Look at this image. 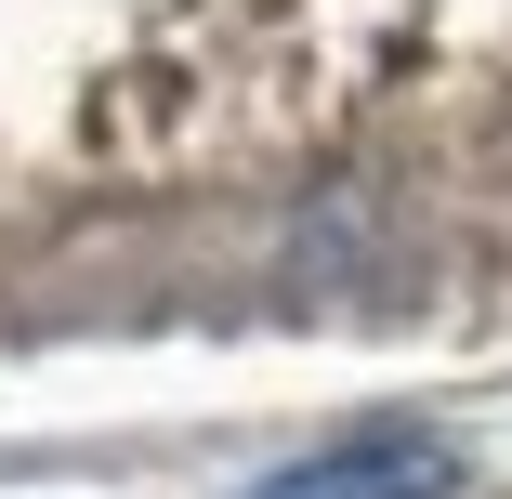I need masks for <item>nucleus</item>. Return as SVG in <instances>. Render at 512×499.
<instances>
[{
    "label": "nucleus",
    "instance_id": "obj_1",
    "mask_svg": "<svg viewBox=\"0 0 512 499\" xmlns=\"http://www.w3.org/2000/svg\"><path fill=\"white\" fill-rule=\"evenodd\" d=\"M250 499H447V447H434V434H355V447H329V460L250 486Z\"/></svg>",
    "mask_w": 512,
    "mask_h": 499
}]
</instances>
